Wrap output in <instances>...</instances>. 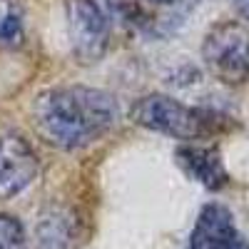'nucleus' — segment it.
<instances>
[{
  "mask_svg": "<svg viewBox=\"0 0 249 249\" xmlns=\"http://www.w3.org/2000/svg\"><path fill=\"white\" fill-rule=\"evenodd\" d=\"M175 160L179 164V170L202 184L210 192H219L222 187H227L230 175L224 170L222 152L217 147H197V144H182L175 152Z\"/></svg>",
  "mask_w": 249,
  "mask_h": 249,
  "instance_id": "7",
  "label": "nucleus"
},
{
  "mask_svg": "<svg viewBox=\"0 0 249 249\" xmlns=\"http://www.w3.org/2000/svg\"><path fill=\"white\" fill-rule=\"evenodd\" d=\"M0 249H28L25 230L13 214L0 212Z\"/></svg>",
  "mask_w": 249,
  "mask_h": 249,
  "instance_id": "10",
  "label": "nucleus"
},
{
  "mask_svg": "<svg viewBox=\"0 0 249 249\" xmlns=\"http://www.w3.org/2000/svg\"><path fill=\"white\" fill-rule=\"evenodd\" d=\"M68 35L70 48L80 65H95L107 53L110 23L95 0H70L68 3Z\"/></svg>",
  "mask_w": 249,
  "mask_h": 249,
  "instance_id": "5",
  "label": "nucleus"
},
{
  "mask_svg": "<svg viewBox=\"0 0 249 249\" xmlns=\"http://www.w3.org/2000/svg\"><path fill=\"white\" fill-rule=\"evenodd\" d=\"M130 120L144 130H152L175 140H197L217 132L227 117L202 107H190L170 95L152 92L140 97L132 105Z\"/></svg>",
  "mask_w": 249,
  "mask_h": 249,
  "instance_id": "2",
  "label": "nucleus"
},
{
  "mask_svg": "<svg viewBox=\"0 0 249 249\" xmlns=\"http://www.w3.org/2000/svg\"><path fill=\"white\" fill-rule=\"evenodd\" d=\"M232 5L244 18V23H249V0H232Z\"/></svg>",
  "mask_w": 249,
  "mask_h": 249,
  "instance_id": "11",
  "label": "nucleus"
},
{
  "mask_svg": "<svg viewBox=\"0 0 249 249\" xmlns=\"http://www.w3.org/2000/svg\"><path fill=\"white\" fill-rule=\"evenodd\" d=\"M202 60L224 85L249 82V23L222 20L212 25L202 43Z\"/></svg>",
  "mask_w": 249,
  "mask_h": 249,
  "instance_id": "3",
  "label": "nucleus"
},
{
  "mask_svg": "<svg viewBox=\"0 0 249 249\" xmlns=\"http://www.w3.org/2000/svg\"><path fill=\"white\" fill-rule=\"evenodd\" d=\"M239 237L234 217L219 202H210L202 207L197 224L190 237V249H227Z\"/></svg>",
  "mask_w": 249,
  "mask_h": 249,
  "instance_id": "8",
  "label": "nucleus"
},
{
  "mask_svg": "<svg viewBox=\"0 0 249 249\" xmlns=\"http://www.w3.org/2000/svg\"><path fill=\"white\" fill-rule=\"evenodd\" d=\"M202 0H107L110 13L137 35H172Z\"/></svg>",
  "mask_w": 249,
  "mask_h": 249,
  "instance_id": "4",
  "label": "nucleus"
},
{
  "mask_svg": "<svg viewBox=\"0 0 249 249\" xmlns=\"http://www.w3.org/2000/svg\"><path fill=\"white\" fill-rule=\"evenodd\" d=\"M115 120V97L97 88H50L33 102V124L37 135L57 150L88 147L112 127Z\"/></svg>",
  "mask_w": 249,
  "mask_h": 249,
  "instance_id": "1",
  "label": "nucleus"
},
{
  "mask_svg": "<svg viewBox=\"0 0 249 249\" xmlns=\"http://www.w3.org/2000/svg\"><path fill=\"white\" fill-rule=\"evenodd\" d=\"M37 155L23 135H0V199H10L28 190L37 177Z\"/></svg>",
  "mask_w": 249,
  "mask_h": 249,
  "instance_id": "6",
  "label": "nucleus"
},
{
  "mask_svg": "<svg viewBox=\"0 0 249 249\" xmlns=\"http://www.w3.org/2000/svg\"><path fill=\"white\" fill-rule=\"evenodd\" d=\"M25 40L23 10L15 0H0V48L13 50L20 48Z\"/></svg>",
  "mask_w": 249,
  "mask_h": 249,
  "instance_id": "9",
  "label": "nucleus"
}]
</instances>
